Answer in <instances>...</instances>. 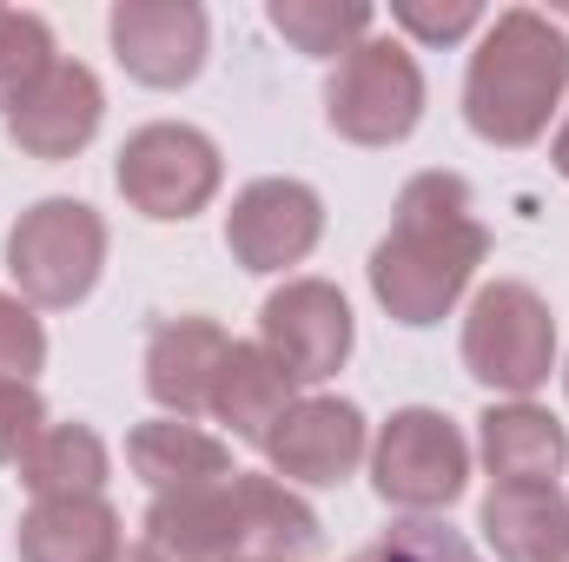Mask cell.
Masks as SVG:
<instances>
[{
  "label": "cell",
  "mask_w": 569,
  "mask_h": 562,
  "mask_svg": "<svg viewBox=\"0 0 569 562\" xmlns=\"http://www.w3.org/2000/svg\"><path fill=\"white\" fill-rule=\"evenodd\" d=\"M483 252H490V232L470 212V185L457 172H425L405 185L391 239L371 252V291L398 324H437L463 298Z\"/></svg>",
  "instance_id": "obj_1"
},
{
  "label": "cell",
  "mask_w": 569,
  "mask_h": 562,
  "mask_svg": "<svg viewBox=\"0 0 569 562\" xmlns=\"http://www.w3.org/2000/svg\"><path fill=\"white\" fill-rule=\"evenodd\" d=\"M563 87H569V40L543 20V13L517 7V13H503V20L483 33V47H477V60H470L463 113H470V127H477L483 140L530 145L550 127Z\"/></svg>",
  "instance_id": "obj_2"
},
{
  "label": "cell",
  "mask_w": 569,
  "mask_h": 562,
  "mask_svg": "<svg viewBox=\"0 0 569 562\" xmlns=\"http://www.w3.org/2000/svg\"><path fill=\"white\" fill-rule=\"evenodd\" d=\"M20 483L33 503H67V496H100L107 483V443L87 423H47L33 450L20 456Z\"/></svg>",
  "instance_id": "obj_21"
},
{
  "label": "cell",
  "mask_w": 569,
  "mask_h": 562,
  "mask_svg": "<svg viewBox=\"0 0 569 562\" xmlns=\"http://www.w3.org/2000/svg\"><path fill=\"white\" fill-rule=\"evenodd\" d=\"M113 47L146 87H186L206 67V7L192 0H120Z\"/></svg>",
  "instance_id": "obj_10"
},
{
  "label": "cell",
  "mask_w": 569,
  "mask_h": 562,
  "mask_svg": "<svg viewBox=\"0 0 569 562\" xmlns=\"http://www.w3.org/2000/svg\"><path fill=\"white\" fill-rule=\"evenodd\" d=\"M100 265H107V225L80 199H40L7 232V272L20 279V298L47 311L80 304L100 279Z\"/></svg>",
  "instance_id": "obj_3"
},
{
  "label": "cell",
  "mask_w": 569,
  "mask_h": 562,
  "mask_svg": "<svg viewBox=\"0 0 569 562\" xmlns=\"http://www.w3.org/2000/svg\"><path fill=\"white\" fill-rule=\"evenodd\" d=\"M120 192L146 219H192L219 192V145L199 127H140L120 145Z\"/></svg>",
  "instance_id": "obj_7"
},
{
  "label": "cell",
  "mask_w": 569,
  "mask_h": 562,
  "mask_svg": "<svg viewBox=\"0 0 569 562\" xmlns=\"http://www.w3.org/2000/svg\"><path fill=\"white\" fill-rule=\"evenodd\" d=\"M291 404H298L291 378L272 364V351L266 344H232V358H226V371L212 384V418L232 436H246V443H266Z\"/></svg>",
  "instance_id": "obj_17"
},
{
  "label": "cell",
  "mask_w": 569,
  "mask_h": 562,
  "mask_svg": "<svg viewBox=\"0 0 569 562\" xmlns=\"http://www.w3.org/2000/svg\"><path fill=\"white\" fill-rule=\"evenodd\" d=\"M127 456H133V470H140L159 496H172V490H199V483H219L226 463H232L219 436H206L199 423H186V418L140 423L133 443H127Z\"/></svg>",
  "instance_id": "obj_19"
},
{
  "label": "cell",
  "mask_w": 569,
  "mask_h": 562,
  "mask_svg": "<svg viewBox=\"0 0 569 562\" xmlns=\"http://www.w3.org/2000/svg\"><path fill=\"white\" fill-rule=\"evenodd\" d=\"M146 550H159L166 562H246V523H239L232 476L152 496V510H146Z\"/></svg>",
  "instance_id": "obj_12"
},
{
  "label": "cell",
  "mask_w": 569,
  "mask_h": 562,
  "mask_svg": "<svg viewBox=\"0 0 569 562\" xmlns=\"http://www.w3.org/2000/svg\"><path fill=\"white\" fill-rule=\"evenodd\" d=\"M53 67V33L40 13H7L0 7V107L13 113Z\"/></svg>",
  "instance_id": "obj_23"
},
{
  "label": "cell",
  "mask_w": 569,
  "mask_h": 562,
  "mask_svg": "<svg viewBox=\"0 0 569 562\" xmlns=\"http://www.w3.org/2000/svg\"><path fill=\"white\" fill-rule=\"evenodd\" d=\"M20 562H120V516L100 496L33 503L20 516Z\"/></svg>",
  "instance_id": "obj_16"
},
{
  "label": "cell",
  "mask_w": 569,
  "mask_h": 562,
  "mask_svg": "<svg viewBox=\"0 0 569 562\" xmlns=\"http://www.w3.org/2000/svg\"><path fill=\"white\" fill-rule=\"evenodd\" d=\"M569 456L563 423L537 404H503L483 418V463L497 483H557Z\"/></svg>",
  "instance_id": "obj_18"
},
{
  "label": "cell",
  "mask_w": 569,
  "mask_h": 562,
  "mask_svg": "<svg viewBox=\"0 0 569 562\" xmlns=\"http://www.w3.org/2000/svg\"><path fill=\"white\" fill-rule=\"evenodd\" d=\"M120 562H166L159 550H120Z\"/></svg>",
  "instance_id": "obj_29"
},
{
  "label": "cell",
  "mask_w": 569,
  "mask_h": 562,
  "mask_svg": "<svg viewBox=\"0 0 569 562\" xmlns=\"http://www.w3.org/2000/svg\"><path fill=\"white\" fill-rule=\"evenodd\" d=\"M391 13H398V27H411L418 40H463V33L483 20L477 0H398Z\"/></svg>",
  "instance_id": "obj_27"
},
{
  "label": "cell",
  "mask_w": 569,
  "mask_h": 562,
  "mask_svg": "<svg viewBox=\"0 0 569 562\" xmlns=\"http://www.w3.org/2000/svg\"><path fill=\"white\" fill-rule=\"evenodd\" d=\"M266 450L284 483H345L365 456V418L345 398H298Z\"/></svg>",
  "instance_id": "obj_11"
},
{
  "label": "cell",
  "mask_w": 569,
  "mask_h": 562,
  "mask_svg": "<svg viewBox=\"0 0 569 562\" xmlns=\"http://www.w3.org/2000/svg\"><path fill=\"white\" fill-rule=\"evenodd\" d=\"M272 27L298 53H318V60H345L365 33H371V7L365 0H272Z\"/></svg>",
  "instance_id": "obj_22"
},
{
  "label": "cell",
  "mask_w": 569,
  "mask_h": 562,
  "mask_svg": "<svg viewBox=\"0 0 569 562\" xmlns=\"http://www.w3.org/2000/svg\"><path fill=\"white\" fill-rule=\"evenodd\" d=\"M463 364L477 384L530 398L557 364V318L530 284H490L463 318Z\"/></svg>",
  "instance_id": "obj_4"
},
{
  "label": "cell",
  "mask_w": 569,
  "mask_h": 562,
  "mask_svg": "<svg viewBox=\"0 0 569 562\" xmlns=\"http://www.w3.org/2000/svg\"><path fill=\"white\" fill-rule=\"evenodd\" d=\"M425 113V73L405 47L391 40H358L325 87V120L351 145H391L405 140Z\"/></svg>",
  "instance_id": "obj_5"
},
{
  "label": "cell",
  "mask_w": 569,
  "mask_h": 562,
  "mask_svg": "<svg viewBox=\"0 0 569 562\" xmlns=\"http://www.w3.org/2000/svg\"><path fill=\"white\" fill-rule=\"evenodd\" d=\"M259 344L291 384H325L351 358V304L325 279H291L259 311Z\"/></svg>",
  "instance_id": "obj_8"
},
{
  "label": "cell",
  "mask_w": 569,
  "mask_h": 562,
  "mask_svg": "<svg viewBox=\"0 0 569 562\" xmlns=\"http://www.w3.org/2000/svg\"><path fill=\"white\" fill-rule=\"evenodd\" d=\"M232 358V338L212 318H166L146 338V391L172 411V418H199L212 411V384Z\"/></svg>",
  "instance_id": "obj_13"
},
{
  "label": "cell",
  "mask_w": 569,
  "mask_h": 562,
  "mask_svg": "<svg viewBox=\"0 0 569 562\" xmlns=\"http://www.w3.org/2000/svg\"><path fill=\"white\" fill-rule=\"evenodd\" d=\"M483 536L503 562H569V496L557 483H497L483 496Z\"/></svg>",
  "instance_id": "obj_15"
},
{
  "label": "cell",
  "mask_w": 569,
  "mask_h": 562,
  "mask_svg": "<svg viewBox=\"0 0 569 562\" xmlns=\"http://www.w3.org/2000/svg\"><path fill=\"white\" fill-rule=\"evenodd\" d=\"M351 562H477V556H470V543H463L450 523L405 516V523H391L365 556H351Z\"/></svg>",
  "instance_id": "obj_24"
},
{
  "label": "cell",
  "mask_w": 569,
  "mask_h": 562,
  "mask_svg": "<svg viewBox=\"0 0 569 562\" xmlns=\"http://www.w3.org/2000/svg\"><path fill=\"white\" fill-rule=\"evenodd\" d=\"M100 127V80L80 60H53L47 80L7 113V133L33 159H73Z\"/></svg>",
  "instance_id": "obj_14"
},
{
  "label": "cell",
  "mask_w": 569,
  "mask_h": 562,
  "mask_svg": "<svg viewBox=\"0 0 569 562\" xmlns=\"http://www.w3.org/2000/svg\"><path fill=\"white\" fill-rule=\"evenodd\" d=\"M325 205L298 179H252L226 212V245L246 272H284L318 245Z\"/></svg>",
  "instance_id": "obj_9"
},
{
  "label": "cell",
  "mask_w": 569,
  "mask_h": 562,
  "mask_svg": "<svg viewBox=\"0 0 569 562\" xmlns=\"http://www.w3.org/2000/svg\"><path fill=\"white\" fill-rule=\"evenodd\" d=\"M40 358H47V331H40V318H33L20 298L0 291V384H27V378L40 371Z\"/></svg>",
  "instance_id": "obj_25"
},
{
  "label": "cell",
  "mask_w": 569,
  "mask_h": 562,
  "mask_svg": "<svg viewBox=\"0 0 569 562\" xmlns=\"http://www.w3.org/2000/svg\"><path fill=\"white\" fill-rule=\"evenodd\" d=\"M232 496H239V523H246V562H298L318 550V516L291 496V483L232 470Z\"/></svg>",
  "instance_id": "obj_20"
},
{
  "label": "cell",
  "mask_w": 569,
  "mask_h": 562,
  "mask_svg": "<svg viewBox=\"0 0 569 562\" xmlns=\"http://www.w3.org/2000/svg\"><path fill=\"white\" fill-rule=\"evenodd\" d=\"M557 165H563V179H569V120H563V133H557Z\"/></svg>",
  "instance_id": "obj_28"
},
{
  "label": "cell",
  "mask_w": 569,
  "mask_h": 562,
  "mask_svg": "<svg viewBox=\"0 0 569 562\" xmlns=\"http://www.w3.org/2000/svg\"><path fill=\"white\" fill-rule=\"evenodd\" d=\"M47 430V404L33 384H0V463H20Z\"/></svg>",
  "instance_id": "obj_26"
},
{
  "label": "cell",
  "mask_w": 569,
  "mask_h": 562,
  "mask_svg": "<svg viewBox=\"0 0 569 562\" xmlns=\"http://www.w3.org/2000/svg\"><path fill=\"white\" fill-rule=\"evenodd\" d=\"M371 476H378V496L398 510H443L470 476L463 430L443 411H398L371 450Z\"/></svg>",
  "instance_id": "obj_6"
}]
</instances>
